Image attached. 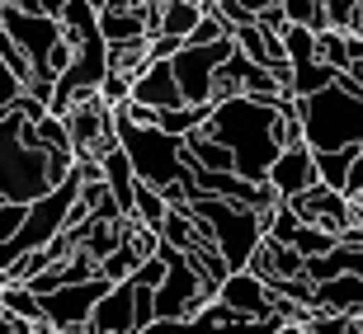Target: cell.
<instances>
[{
  "mask_svg": "<svg viewBox=\"0 0 363 334\" xmlns=\"http://www.w3.org/2000/svg\"><path fill=\"white\" fill-rule=\"evenodd\" d=\"M208 132L236 156V174L250 184H269V170L283 151V118L279 104H259L245 94H231L222 104H213V122Z\"/></svg>",
  "mask_w": 363,
  "mask_h": 334,
  "instance_id": "1",
  "label": "cell"
},
{
  "mask_svg": "<svg viewBox=\"0 0 363 334\" xmlns=\"http://www.w3.org/2000/svg\"><path fill=\"white\" fill-rule=\"evenodd\" d=\"M76 174L71 156H52L24 142V118L14 104L0 113V202H38Z\"/></svg>",
  "mask_w": 363,
  "mask_h": 334,
  "instance_id": "2",
  "label": "cell"
},
{
  "mask_svg": "<svg viewBox=\"0 0 363 334\" xmlns=\"http://www.w3.org/2000/svg\"><path fill=\"white\" fill-rule=\"evenodd\" d=\"M297 118H302V137H307V146L316 156L363 146V94L345 76L330 90H316L307 99H297Z\"/></svg>",
  "mask_w": 363,
  "mask_h": 334,
  "instance_id": "3",
  "label": "cell"
},
{
  "mask_svg": "<svg viewBox=\"0 0 363 334\" xmlns=\"http://www.w3.org/2000/svg\"><path fill=\"white\" fill-rule=\"evenodd\" d=\"M0 28H5V38L14 42V52L28 62L33 81L57 85L67 76L76 47H71L67 33H62V19H52V14H28V10H19V5H10V0H0Z\"/></svg>",
  "mask_w": 363,
  "mask_h": 334,
  "instance_id": "4",
  "label": "cell"
},
{
  "mask_svg": "<svg viewBox=\"0 0 363 334\" xmlns=\"http://www.w3.org/2000/svg\"><path fill=\"white\" fill-rule=\"evenodd\" d=\"M113 132H118V151L128 156L137 184H151L156 193H170L175 184H189L194 170L184 161V142L161 127H137L128 118H113Z\"/></svg>",
  "mask_w": 363,
  "mask_h": 334,
  "instance_id": "5",
  "label": "cell"
},
{
  "mask_svg": "<svg viewBox=\"0 0 363 334\" xmlns=\"http://www.w3.org/2000/svg\"><path fill=\"white\" fill-rule=\"evenodd\" d=\"M189 212H194L203 226H208V236H213L217 254L227 259L231 273H236V268H250L255 250L264 245V212H255V207H241V202L203 198V193L189 202Z\"/></svg>",
  "mask_w": 363,
  "mask_h": 334,
  "instance_id": "6",
  "label": "cell"
},
{
  "mask_svg": "<svg viewBox=\"0 0 363 334\" xmlns=\"http://www.w3.org/2000/svg\"><path fill=\"white\" fill-rule=\"evenodd\" d=\"M76 198H81V174H71L67 184L52 188L48 198L28 202V217H24V226H19V236H14L10 245H0V268H10L14 259H24V254H33V250H48L57 236H67Z\"/></svg>",
  "mask_w": 363,
  "mask_h": 334,
  "instance_id": "7",
  "label": "cell"
},
{
  "mask_svg": "<svg viewBox=\"0 0 363 334\" xmlns=\"http://www.w3.org/2000/svg\"><path fill=\"white\" fill-rule=\"evenodd\" d=\"M236 52V38H222V42H208V47H189L175 52V81H179V94H184V104H213V81L217 71L231 62Z\"/></svg>",
  "mask_w": 363,
  "mask_h": 334,
  "instance_id": "8",
  "label": "cell"
},
{
  "mask_svg": "<svg viewBox=\"0 0 363 334\" xmlns=\"http://www.w3.org/2000/svg\"><path fill=\"white\" fill-rule=\"evenodd\" d=\"M113 287L108 278H85V282H67V287H57V292L38 296L43 301V321H48V330L57 334H71V330H81V325H90L94 306L104 301V292Z\"/></svg>",
  "mask_w": 363,
  "mask_h": 334,
  "instance_id": "9",
  "label": "cell"
},
{
  "mask_svg": "<svg viewBox=\"0 0 363 334\" xmlns=\"http://www.w3.org/2000/svg\"><path fill=\"white\" fill-rule=\"evenodd\" d=\"M217 301L227 311H236L241 321H274V296H269V282L250 273V268H236L227 273V282L217 287Z\"/></svg>",
  "mask_w": 363,
  "mask_h": 334,
  "instance_id": "10",
  "label": "cell"
},
{
  "mask_svg": "<svg viewBox=\"0 0 363 334\" xmlns=\"http://www.w3.org/2000/svg\"><path fill=\"white\" fill-rule=\"evenodd\" d=\"M311 184H316V156H311V146H307V142L283 146L279 161H274V170H269V188L279 193V202L297 198V193H307Z\"/></svg>",
  "mask_w": 363,
  "mask_h": 334,
  "instance_id": "11",
  "label": "cell"
},
{
  "mask_svg": "<svg viewBox=\"0 0 363 334\" xmlns=\"http://www.w3.org/2000/svg\"><path fill=\"white\" fill-rule=\"evenodd\" d=\"M133 104H142V108H179L184 104V94H179V81H175V67L170 62H151L142 76L133 81V94H128Z\"/></svg>",
  "mask_w": 363,
  "mask_h": 334,
  "instance_id": "12",
  "label": "cell"
},
{
  "mask_svg": "<svg viewBox=\"0 0 363 334\" xmlns=\"http://www.w3.org/2000/svg\"><path fill=\"white\" fill-rule=\"evenodd\" d=\"M316 306L340 311L350 321H363V273H345V278L316 282Z\"/></svg>",
  "mask_w": 363,
  "mask_h": 334,
  "instance_id": "13",
  "label": "cell"
},
{
  "mask_svg": "<svg viewBox=\"0 0 363 334\" xmlns=\"http://www.w3.org/2000/svg\"><path fill=\"white\" fill-rule=\"evenodd\" d=\"M99 170H104V184H108V193H113V202H118V212H123V217H133V202H137V174H133V165H128V156L113 146L104 161H99Z\"/></svg>",
  "mask_w": 363,
  "mask_h": 334,
  "instance_id": "14",
  "label": "cell"
},
{
  "mask_svg": "<svg viewBox=\"0 0 363 334\" xmlns=\"http://www.w3.org/2000/svg\"><path fill=\"white\" fill-rule=\"evenodd\" d=\"M203 19V5H194V0H161V28L156 33H170V38H184L199 28Z\"/></svg>",
  "mask_w": 363,
  "mask_h": 334,
  "instance_id": "15",
  "label": "cell"
},
{
  "mask_svg": "<svg viewBox=\"0 0 363 334\" xmlns=\"http://www.w3.org/2000/svg\"><path fill=\"white\" fill-rule=\"evenodd\" d=\"M311 156H316V151H311ZM359 156H363V146H359V151H325V156H316V184L345 193V184H350V170H354V161H359Z\"/></svg>",
  "mask_w": 363,
  "mask_h": 334,
  "instance_id": "16",
  "label": "cell"
},
{
  "mask_svg": "<svg viewBox=\"0 0 363 334\" xmlns=\"http://www.w3.org/2000/svg\"><path fill=\"white\" fill-rule=\"evenodd\" d=\"M283 52H288V62H293V71H307L321 62V52H316V33L302 24H288L283 28Z\"/></svg>",
  "mask_w": 363,
  "mask_h": 334,
  "instance_id": "17",
  "label": "cell"
},
{
  "mask_svg": "<svg viewBox=\"0 0 363 334\" xmlns=\"http://www.w3.org/2000/svg\"><path fill=\"white\" fill-rule=\"evenodd\" d=\"M279 10L288 24H302L311 33H325L330 19H325V0H279Z\"/></svg>",
  "mask_w": 363,
  "mask_h": 334,
  "instance_id": "18",
  "label": "cell"
},
{
  "mask_svg": "<svg viewBox=\"0 0 363 334\" xmlns=\"http://www.w3.org/2000/svg\"><path fill=\"white\" fill-rule=\"evenodd\" d=\"M0 301H5V311H10L14 321H28V325H48L43 321V301L33 292H28L24 282H10L5 292H0Z\"/></svg>",
  "mask_w": 363,
  "mask_h": 334,
  "instance_id": "19",
  "label": "cell"
},
{
  "mask_svg": "<svg viewBox=\"0 0 363 334\" xmlns=\"http://www.w3.org/2000/svg\"><path fill=\"white\" fill-rule=\"evenodd\" d=\"M316 52H321V62L330 71H345L354 67V52H350V33H335V28H325V33H316Z\"/></svg>",
  "mask_w": 363,
  "mask_h": 334,
  "instance_id": "20",
  "label": "cell"
},
{
  "mask_svg": "<svg viewBox=\"0 0 363 334\" xmlns=\"http://www.w3.org/2000/svg\"><path fill=\"white\" fill-rule=\"evenodd\" d=\"M165 212H170V202H165V193H156L151 184H137V202H133V217L142 221V226L161 231L165 226Z\"/></svg>",
  "mask_w": 363,
  "mask_h": 334,
  "instance_id": "21",
  "label": "cell"
},
{
  "mask_svg": "<svg viewBox=\"0 0 363 334\" xmlns=\"http://www.w3.org/2000/svg\"><path fill=\"white\" fill-rule=\"evenodd\" d=\"M340 245V236L335 231H325V226H302L293 236V250L302 254V259H321V254H330Z\"/></svg>",
  "mask_w": 363,
  "mask_h": 334,
  "instance_id": "22",
  "label": "cell"
},
{
  "mask_svg": "<svg viewBox=\"0 0 363 334\" xmlns=\"http://www.w3.org/2000/svg\"><path fill=\"white\" fill-rule=\"evenodd\" d=\"M128 282H133V287H151V292H156V287L165 282V259H161V254L142 259V264L133 268V278H128Z\"/></svg>",
  "mask_w": 363,
  "mask_h": 334,
  "instance_id": "23",
  "label": "cell"
},
{
  "mask_svg": "<svg viewBox=\"0 0 363 334\" xmlns=\"http://www.w3.org/2000/svg\"><path fill=\"white\" fill-rule=\"evenodd\" d=\"M24 217H28V207H24V202H0V245H10L14 236H19Z\"/></svg>",
  "mask_w": 363,
  "mask_h": 334,
  "instance_id": "24",
  "label": "cell"
},
{
  "mask_svg": "<svg viewBox=\"0 0 363 334\" xmlns=\"http://www.w3.org/2000/svg\"><path fill=\"white\" fill-rule=\"evenodd\" d=\"M151 321H156V292H151V287H137L133 292V334L147 330Z\"/></svg>",
  "mask_w": 363,
  "mask_h": 334,
  "instance_id": "25",
  "label": "cell"
},
{
  "mask_svg": "<svg viewBox=\"0 0 363 334\" xmlns=\"http://www.w3.org/2000/svg\"><path fill=\"white\" fill-rule=\"evenodd\" d=\"M151 62H175V52H184V38H170V33H151L147 38Z\"/></svg>",
  "mask_w": 363,
  "mask_h": 334,
  "instance_id": "26",
  "label": "cell"
},
{
  "mask_svg": "<svg viewBox=\"0 0 363 334\" xmlns=\"http://www.w3.org/2000/svg\"><path fill=\"white\" fill-rule=\"evenodd\" d=\"M19 94H24V81H19V76L10 71V62L0 57V113H5V108H10Z\"/></svg>",
  "mask_w": 363,
  "mask_h": 334,
  "instance_id": "27",
  "label": "cell"
},
{
  "mask_svg": "<svg viewBox=\"0 0 363 334\" xmlns=\"http://www.w3.org/2000/svg\"><path fill=\"white\" fill-rule=\"evenodd\" d=\"M0 57H5V62H10V71H14V76H19V81H33V71H28V62H24V57H19V52H14V42L10 38H5V28H0Z\"/></svg>",
  "mask_w": 363,
  "mask_h": 334,
  "instance_id": "28",
  "label": "cell"
},
{
  "mask_svg": "<svg viewBox=\"0 0 363 334\" xmlns=\"http://www.w3.org/2000/svg\"><path fill=\"white\" fill-rule=\"evenodd\" d=\"M43 325H28V321H14L10 311H5V301H0V334H38Z\"/></svg>",
  "mask_w": 363,
  "mask_h": 334,
  "instance_id": "29",
  "label": "cell"
},
{
  "mask_svg": "<svg viewBox=\"0 0 363 334\" xmlns=\"http://www.w3.org/2000/svg\"><path fill=\"white\" fill-rule=\"evenodd\" d=\"M137 334H194V325L189 321H151L147 330H137Z\"/></svg>",
  "mask_w": 363,
  "mask_h": 334,
  "instance_id": "30",
  "label": "cell"
},
{
  "mask_svg": "<svg viewBox=\"0 0 363 334\" xmlns=\"http://www.w3.org/2000/svg\"><path fill=\"white\" fill-rule=\"evenodd\" d=\"M345 198H350V202H359V198H363V156L354 161V170H350V184H345Z\"/></svg>",
  "mask_w": 363,
  "mask_h": 334,
  "instance_id": "31",
  "label": "cell"
},
{
  "mask_svg": "<svg viewBox=\"0 0 363 334\" xmlns=\"http://www.w3.org/2000/svg\"><path fill=\"white\" fill-rule=\"evenodd\" d=\"M71 0H38V14H52V19H62V10H67Z\"/></svg>",
  "mask_w": 363,
  "mask_h": 334,
  "instance_id": "32",
  "label": "cell"
},
{
  "mask_svg": "<svg viewBox=\"0 0 363 334\" xmlns=\"http://www.w3.org/2000/svg\"><path fill=\"white\" fill-rule=\"evenodd\" d=\"M269 5H279V0H241L245 14H259V10H269Z\"/></svg>",
  "mask_w": 363,
  "mask_h": 334,
  "instance_id": "33",
  "label": "cell"
},
{
  "mask_svg": "<svg viewBox=\"0 0 363 334\" xmlns=\"http://www.w3.org/2000/svg\"><path fill=\"white\" fill-rule=\"evenodd\" d=\"M274 334H307V330H302V325H288V321H283V325H279Z\"/></svg>",
  "mask_w": 363,
  "mask_h": 334,
  "instance_id": "34",
  "label": "cell"
},
{
  "mask_svg": "<svg viewBox=\"0 0 363 334\" xmlns=\"http://www.w3.org/2000/svg\"><path fill=\"white\" fill-rule=\"evenodd\" d=\"M85 5H90L94 14H104V10H108V0H85Z\"/></svg>",
  "mask_w": 363,
  "mask_h": 334,
  "instance_id": "35",
  "label": "cell"
},
{
  "mask_svg": "<svg viewBox=\"0 0 363 334\" xmlns=\"http://www.w3.org/2000/svg\"><path fill=\"white\" fill-rule=\"evenodd\" d=\"M10 282H14V278H10V268H0V292H5V287H10Z\"/></svg>",
  "mask_w": 363,
  "mask_h": 334,
  "instance_id": "36",
  "label": "cell"
},
{
  "mask_svg": "<svg viewBox=\"0 0 363 334\" xmlns=\"http://www.w3.org/2000/svg\"><path fill=\"white\" fill-rule=\"evenodd\" d=\"M194 5H208V0H194Z\"/></svg>",
  "mask_w": 363,
  "mask_h": 334,
  "instance_id": "37",
  "label": "cell"
}]
</instances>
